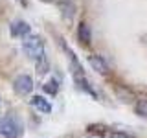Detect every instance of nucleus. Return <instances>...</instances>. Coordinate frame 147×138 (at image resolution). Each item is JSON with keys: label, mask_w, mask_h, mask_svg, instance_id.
Wrapping results in <instances>:
<instances>
[{"label": "nucleus", "mask_w": 147, "mask_h": 138, "mask_svg": "<svg viewBox=\"0 0 147 138\" xmlns=\"http://www.w3.org/2000/svg\"><path fill=\"white\" fill-rule=\"evenodd\" d=\"M92 138H101V136H98V135H92Z\"/></svg>", "instance_id": "nucleus-16"}, {"label": "nucleus", "mask_w": 147, "mask_h": 138, "mask_svg": "<svg viewBox=\"0 0 147 138\" xmlns=\"http://www.w3.org/2000/svg\"><path fill=\"white\" fill-rule=\"evenodd\" d=\"M42 89H44L46 94L55 96V94L59 92V85H57V81H55V79H48V81H46L44 85H42Z\"/></svg>", "instance_id": "nucleus-12"}, {"label": "nucleus", "mask_w": 147, "mask_h": 138, "mask_svg": "<svg viewBox=\"0 0 147 138\" xmlns=\"http://www.w3.org/2000/svg\"><path fill=\"white\" fill-rule=\"evenodd\" d=\"M30 24H28L26 20H13L11 26H9V33L11 37H26L30 33Z\"/></svg>", "instance_id": "nucleus-4"}, {"label": "nucleus", "mask_w": 147, "mask_h": 138, "mask_svg": "<svg viewBox=\"0 0 147 138\" xmlns=\"http://www.w3.org/2000/svg\"><path fill=\"white\" fill-rule=\"evenodd\" d=\"M74 11H76V7H74V4H72V2L64 0V2L61 4V15L64 17V20H66V22H72V18H74Z\"/></svg>", "instance_id": "nucleus-10"}, {"label": "nucleus", "mask_w": 147, "mask_h": 138, "mask_svg": "<svg viewBox=\"0 0 147 138\" xmlns=\"http://www.w3.org/2000/svg\"><path fill=\"white\" fill-rule=\"evenodd\" d=\"M13 90L17 92L18 96H26L33 90V79H31L28 74H20L13 79Z\"/></svg>", "instance_id": "nucleus-3"}, {"label": "nucleus", "mask_w": 147, "mask_h": 138, "mask_svg": "<svg viewBox=\"0 0 147 138\" xmlns=\"http://www.w3.org/2000/svg\"><path fill=\"white\" fill-rule=\"evenodd\" d=\"M109 138H132V136L127 135V133H121V131H114V133H110Z\"/></svg>", "instance_id": "nucleus-14"}, {"label": "nucleus", "mask_w": 147, "mask_h": 138, "mask_svg": "<svg viewBox=\"0 0 147 138\" xmlns=\"http://www.w3.org/2000/svg\"><path fill=\"white\" fill-rule=\"evenodd\" d=\"M77 41H81V44H90L92 41V31L85 20H81L77 26Z\"/></svg>", "instance_id": "nucleus-9"}, {"label": "nucleus", "mask_w": 147, "mask_h": 138, "mask_svg": "<svg viewBox=\"0 0 147 138\" xmlns=\"http://www.w3.org/2000/svg\"><path fill=\"white\" fill-rule=\"evenodd\" d=\"M134 112L142 118H147V98H140L134 103Z\"/></svg>", "instance_id": "nucleus-11"}, {"label": "nucleus", "mask_w": 147, "mask_h": 138, "mask_svg": "<svg viewBox=\"0 0 147 138\" xmlns=\"http://www.w3.org/2000/svg\"><path fill=\"white\" fill-rule=\"evenodd\" d=\"M114 90H116V98L121 101V103H132V101L136 99L134 92L131 89H127V87H123V85H118Z\"/></svg>", "instance_id": "nucleus-8"}, {"label": "nucleus", "mask_w": 147, "mask_h": 138, "mask_svg": "<svg viewBox=\"0 0 147 138\" xmlns=\"http://www.w3.org/2000/svg\"><path fill=\"white\" fill-rule=\"evenodd\" d=\"M18 2H20V4H22V6H26V4H28V2H26V0H18Z\"/></svg>", "instance_id": "nucleus-15"}, {"label": "nucleus", "mask_w": 147, "mask_h": 138, "mask_svg": "<svg viewBox=\"0 0 147 138\" xmlns=\"http://www.w3.org/2000/svg\"><path fill=\"white\" fill-rule=\"evenodd\" d=\"M46 70H48V59H40V61H37V72L39 74H44Z\"/></svg>", "instance_id": "nucleus-13"}, {"label": "nucleus", "mask_w": 147, "mask_h": 138, "mask_svg": "<svg viewBox=\"0 0 147 138\" xmlns=\"http://www.w3.org/2000/svg\"><path fill=\"white\" fill-rule=\"evenodd\" d=\"M0 136L2 138H18L20 129L11 116H0Z\"/></svg>", "instance_id": "nucleus-2"}, {"label": "nucleus", "mask_w": 147, "mask_h": 138, "mask_svg": "<svg viewBox=\"0 0 147 138\" xmlns=\"http://www.w3.org/2000/svg\"><path fill=\"white\" fill-rule=\"evenodd\" d=\"M30 103L33 105L39 112H42V114H50V112H52V103H50L46 98H42V96H33V98L30 99Z\"/></svg>", "instance_id": "nucleus-7"}, {"label": "nucleus", "mask_w": 147, "mask_h": 138, "mask_svg": "<svg viewBox=\"0 0 147 138\" xmlns=\"http://www.w3.org/2000/svg\"><path fill=\"white\" fill-rule=\"evenodd\" d=\"M74 81H76V87H77V89H81L83 92H86V94H90L92 98L98 99V92H96V90L88 85V81H86V77L83 76V74H74Z\"/></svg>", "instance_id": "nucleus-6"}, {"label": "nucleus", "mask_w": 147, "mask_h": 138, "mask_svg": "<svg viewBox=\"0 0 147 138\" xmlns=\"http://www.w3.org/2000/svg\"><path fill=\"white\" fill-rule=\"evenodd\" d=\"M88 64L92 68H94L96 72L98 74H109V64H107V61H105L103 57H101V55H88Z\"/></svg>", "instance_id": "nucleus-5"}, {"label": "nucleus", "mask_w": 147, "mask_h": 138, "mask_svg": "<svg viewBox=\"0 0 147 138\" xmlns=\"http://www.w3.org/2000/svg\"><path fill=\"white\" fill-rule=\"evenodd\" d=\"M22 50L31 61H40V59L46 57L44 53V41L40 35H28L24 41H22Z\"/></svg>", "instance_id": "nucleus-1"}]
</instances>
